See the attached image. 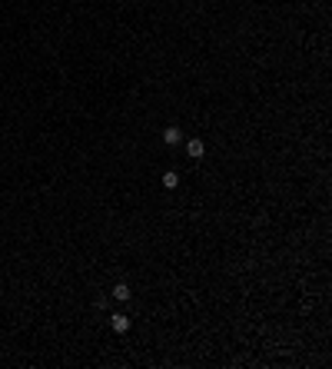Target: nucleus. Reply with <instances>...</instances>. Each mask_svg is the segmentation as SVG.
Here are the masks:
<instances>
[{
	"label": "nucleus",
	"mask_w": 332,
	"mask_h": 369,
	"mask_svg": "<svg viewBox=\"0 0 332 369\" xmlns=\"http://www.w3.org/2000/svg\"><path fill=\"white\" fill-rule=\"evenodd\" d=\"M186 153H189L193 160H200V156L206 153V143L203 140H189V143H186Z\"/></svg>",
	"instance_id": "nucleus-1"
},
{
	"label": "nucleus",
	"mask_w": 332,
	"mask_h": 369,
	"mask_svg": "<svg viewBox=\"0 0 332 369\" xmlns=\"http://www.w3.org/2000/svg\"><path fill=\"white\" fill-rule=\"evenodd\" d=\"M113 299H120V303H127L129 299V286L127 283H116V286H113Z\"/></svg>",
	"instance_id": "nucleus-4"
},
{
	"label": "nucleus",
	"mask_w": 332,
	"mask_h": 369,
	"mask_svg": "<svg viewBox=\"0 0 332 369\" xmlns=\"http://www.w3.org/2000/svg\"><path fill=\"white\" fill-rule=\"evenodd\" d=\"M163 186L166 190H176V186H180V176H176V173H163Z\"/></svg>",
	"instance_id": "nucleus-5"
},
{
	"label": "nucleus",
	"mask_w": 332,
	"mask_h": 369,
	"mask_svg": "<svg viewBox=\"0 0 332 369\" xmlns=\"http://www.w3.org/2000/svg\"><path fill=\"white\" fill-rule=\"evenodd\" d=\"M110 326H113V332H127L129 330V319H127V316H110Z\"/></svg>",
	"instance_id": "nucleus-3"
},
{
	"label": "nucleus",
	"mask_w": 332,
	"mask_h": 369,
	"mask_svg": "<svg viewBox=\"0 0 332 369\" xmlns=\"http://www.w3.org/2000/svg\"><path fill=\"white\" fill-rule=\"evenodd\" d=\"M163 143H166V147H176V143H180V130H176V127H166L163 130Z\"/></svg>",
	"instance_id": "nucleus-2"
}]
</instances>
